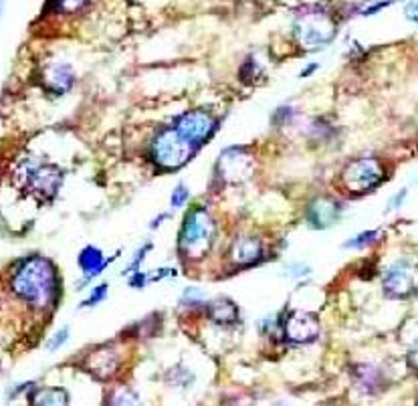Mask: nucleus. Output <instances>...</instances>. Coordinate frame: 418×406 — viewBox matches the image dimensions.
Masks as SVG:
<instances>
[{"label":"nucleus","mask_w":418,"mask_h":406,"mask_svg":"<svg viewBox=\"0 0 418 406\" xmlns=\"http://www.w3.org/2000/svg\"><path fill=\"white\" fill-rule=\"evenodd\" d=\"M11 287L31 308H51L59 293V277L53 263L41 255L29 257L18 263L11 277Z\"/></svg>","instance_id":"nucleus-1"},{"label":"nucleus","mask_w":418,"mask_h":406,"mask_svg":"<svg viewBox=\"0 0 418 406\" xmlns=\"http://www.w3.org/2000/svg\"><path fill=\"white\" fill-rule=\"evenodd\" d=\"M15 182L25 192L48 202L57 196L63 184V172L57 166L45 162L43 158L32 156L16 164Z\"/></svg>","instance_id":"nucleus-2"},{"label":"nucleus","mask_w":418,"mask_h":406,"mask_svg":"<svg viewBox=\"0 0 418 406\" xmlns=\"http://www.w3.org/2000/svg\"><path fill=\"white\" fill-rule=\"evenodd\" d=\"M216 237V225L214 218L209 212L200 207L190 209L184 223H182V230L178 237V249L186 259L198 261L209 255Z\"/></svg>","instance_id":"nucleus-3"},{"label":"nucleus","mask_w":418,"mask_h":406,"mask_svg":"<svg viewBox=\"0 0 418 406\" xmlns=\"http://www.w3.org/2000/svg\"><path fill=\"white\" fill-rule=\"evenodd\" d=\"M196 152H198V146L188 142L176 128H168L154 138L150 146V158L158 168L170 172L190 162Z\"/></svg>","instance_id":"nucleus-4"},{"label":"nucleus","mask_w":418,"mask_h":406,"mask_svg":"<svg viewBox=\"0 0 418 406\" xmlns=\"http://www.w3.org/2000/svg\"><path fill=\"white\" fill-rule=\"evenodd\" d=\"M293 37L303 49L318 51L327 47L336 39V25L327 13L320 8H311L295 18Z\"/></svg>","instance_id":"nucleus-5"},{"label":"nucleus","mask_w":418,"mask_h":406,"mask_svg":"<svg viewBox=\"0 0 418 406\" xmlns=\"http://www.w3.org/2000/svg\"><path fill=\"white\" fill-rule=\"evenodd\" d=\"M386 180V168L380 158L368 156L350 162L341 172V184L352 195H366Z\"/></svg>","instance_id":"nucleus-6"},{"label":"nucleus","mask_w":418,"mask_h":406,"mask_svg":"<svg viewBox=\"0 0 418 406\" xmlns=\"http://www.w3.org/2000/svg\"><path fill=\"white\" fill-rule=\"evenodd\" d=\"M382 287L390 299H408L418 293V269L408 261L392 263L384 273Z\"/></svg>","instance_id":"nucleus-7"},{"label":"nucleus","mask_w":418,"mask_h":406,"mask_svg":"<svg viewBox=\"0 0 418 406\" xmlns=\"http://www.w3.org/2000/svg\"><path fill=\"white\" fill-rule=\"evenodd\" d=\"M172 128H176L194 146L200 148L212 138V133L218 128V122L204 110H192L180 115Z\"/></svg>","instance_id":"nucleus-8"},{"label":"nucleus","mask_w":418,"mask_h":406,"mask_svg":"<svg viewBox=\"0 0 418 406\" xmlns=\"http://www.w3.org/2000/svg\"><path fill=\"white\" fill-rule=\"evenodd\" d=\"M253 172V158L242 148H228L221 154L216 164V174L225 184H239Z\"/></svg>","instance_id":"nucleus-9"},{"label":"nucleus","mask_w":418,"mask_h":406,"mask_svg":"<svg viewBox=\"0 0 418 406\" xmlns=\"http://www.w3.org/2000/svg\"><path fill=\"white\" fill-rule=\"evenodd\" d=\"M283 334L291 343H309L320 336V320L309 311H293L283 324Z\"/></svg>","instance_id":"nucleus-10"},{"label":"nucleus","mask_w":418,"mask_h":406,"mask_svg":"<svg viewBox=\"0 0 418 406\" xmlns=\"http://www.w3.org/2000/svg\"><path fill=\"white\" fill-rule=\"evenodd\" d=\"M339 214L341 209L336 200H327V198L313 200L307 207V223L313 228H327L338 223Z\"/></svg>","instance_id":"nucleus-11"},{"label":"nucleus","mask_w":418,"mask_h":406,"mask_svg":"<svg viewBox=\"0 0 418 406\" xmlns=\"http://www.w3.org/2000/svg\"><path fill=\"white\" fill-rule=\"evenodd\" d=\"M43 83L48 91L63 96L67 91H71V87L75 83V71L69 63H51L43 71Z\"/></svg>","instance_id":"nucleus-12"},{"label":"nucleus","mask_w":418,"mask_h":406,"mask_svg":"<svg viewBox=\"0 0 418 406\" xmlns=\"http://www.w3.org/2000/svg\"><path fill=\"white\" fill-rule=\"evenodd\" d=\"M263 255H265V249L257 237H239L230 244V261L239 267L255 265L263 259Z\"/></svg>","instance_id":"nucleus-13"},{"label":"nucleus","mask_w":418,"mask_h":406,"mask_svg":"<svg viewBox=\"0 0 418 406\" xmlns=\"http://www.w3.org/2000/svg\"><path fill=\"white\" fill-rule=\"evenodd\" d=\"M119 255L122 253H117V255H113L110 259H105V255H103V251L99 247L87 244V247L81 249L79 257H77V265H79V269L83 271V275L87 277V279H93V277L101 275L107 269V265H112Z\"/></svg>","instance_id":"nucleus-14"},{"label":"nucleus","mask_w":418,"mask_h":406,"mask_svg":"<svg viewBox=\"0 0 418 406\" xmlns=\"http://www.w3.org/2000/svg\"><path fill=\"white\" fill-rule=\"evenodd\" d=\"M207 313L212 322L223 325H230L235 322H239V308L233 299L228 297H218V299H212L209 301V308H207Z\"/></svg>","instance_id":"nucleus-15"},{"label":"nucleus","mask_w":418,"mask_h":406,"mask_svg":"<svg viewBox=\"0 0 418 406\" xmlns=\"http://www.w3.org/2000/svg\"><path fill=\"white\" fill-rule=\"evenodd\" d=\"M29 402L37 406H63L69 405V394L63 388H39L37 392L29 394Z\"/></svg>","instance_id":"nucleus-16"},{"label":"nucleus","mask_w":418,"mask_h":406,"mask_svg":"<svg viewBox=\"0 0 418 406\" xmlns=\"http://www.w3.org/2000/svg\"><path fill=\"white\" fill-rule=\"evenodd\" d=\"M355 384L366 394H376L382 386V374L376 366H370V364L358 366L355 368Z\"/></svg>","instance_id":"nucleus-17"},{"label":"nucleus","mask_w":418,"mask_h":406,"mask_svg":"<svg viewBox=\"0 0 418 406\" xmlns=\"http://www.w3.org/2000/svg\"><path fill=\"white\" fill-rule=\"evenodd\" d=\"M115 362H117V358H115L112 350H99L91 356L89 366H91V372L99 376V378H110L115 372V368H117Z\"/></svg>","instance_id":"nucleus-18"},{"label":"nucleus","mask_w":418,"mask_h":406,"mask_svg":"<svg viewBox=\"0 0 418 406\" xmlns=\"http://www.w3.org/2000/svg\"><path fill=\"white\" fill-rule=\"evenodd\" d=\"M376 239H378V230H364V233L352 237L350 241H346L344 247H346V249H352V251H360V249H364V247L374 243Z\"/></svg>","instance_id":"nucleus-19"},{"label":"nucleus","mask_w":418,"mask_h":406,"mask_svg":"<svg viewBox=\"0 0 418 406\" xmlns=\"http://www.w3.org/2000/svg\"><path fill=\"white\" fill-rule=\"evenodd\" d=\"M89 0H51V6L57 11V13H63V15H71V13H77L81 11Z\"/></svg>","instance_id":"nucleus-20"},{"label":"nucleus","mask_w":418,"mask_h":406,"mask_svg":"<svg viewBox=\"0 0 418 406\" xmlns=\"http://www.w3.org/2000/svg\"><path fill=\"white\" fill-rule=\"evenodd\" d=\"M107 292H110L107 283H101V285H97L96 289L89 293V297H87L85 301H81L79 308H93V306H97V303H101V301L107 297Z\"/></svg>","instance_id":"nucleus-21"},{"label":"nucleus","mask_w":418,"mask_h":406,"mask_svg":"<svg viewBox=\"0 0 418 406\" xmlns=\"http://www.w3.org/2000/svg\"><path fill=\"white\" fill-rule=\"evenodd\" d=\"M150 249H152V243H145L138 249V253L133 255V259H131V263H129V267L124 271L126 275H128V273H136V271H140V267H142V263H144V259L148 257Z\"/></svg>","instance_id":"nucleus-22"},{"label":"nucleus","mask_w":418,"mask_h":406,"mask_svg":"<svg viewBox=\"0 0 418 406\" xmlns=\"http://www.w3.org/2000/svg\"><path fill=\"white\" fill-rule=\"evenodd\" d=\"M188 198H190V190H188L184 184H178L176 188H174V192H172V196H170V207H172V209H180L182 204L188 202Z\"/></svg>","instance_id":"nucleus-23"},{"label":"nucleus","mask_w":418,"mask_h":406,"mask_svg":"<svg viewBox=\"0 0 418 406\" xmlns=\"http://www.w3.org/2000/svg\"><path fill=\"white\" fill-rule=\"evenodd\" d=\"M207 301V295L202 289H186L184 295H182V306H200V303H204Z\"/></svg>","instance_id":"nucleus-24"},{"label":"nucleus","mask_w":418,"mask_h":406,"mask_svg":"<svg viewBox=\"0 0 418 406\" xmlns=\"http://www.w3.org/2000/svg\"><path fill=\"white\" fill-rule=\"evenodd\" d=\"M69 340V329L65 327V329H59V332H55L53 336H51V340H48L47 348L51 352H55V350H59L61 346H65Z\"/></svg>","instance_id":"nucleus-25"},{"label":"nucleus","mask_w":418,"mask_h":406,"mask_svg":"<svg viewBox=\"0 0 418 406\" xmlns=\"http://www.w3.org/2000/svg\"><path fill=\"white\" fill-rule=\"evenodd\" d=\"M396 0H380V2H376V4H370L368 8H364L362 11V15L364 17H370V15H378V13H382L384 8H388V6H392Z\"/></svg>","instance_id":"nucleus-26"},{"label":"nucleus","mask_w":418,"mask_h":406,"mask_svg":"<svg viewBox=\"0 0 418 406\" xmlns=\"http://www.w3.org/2000/svg\"><path fill=\"white\" fill-rule=\"evenodd\" d=\"M148 283H150V275H145V273H142V271L131 273V277H129V281H128L129 287H136V289L144 287V285H148Z\"/></svg>","instance_id":"nucleus-27"},{"label":"nucleus","mask_w":418,"mask_h":406,"mask_svg":"<svg viewBox=\"0 0 418 406\" xmlns=\"http://www.w3.org/2000/svg\"><path fill=\"white\" fill-rule=\"evenodd\" d=\"M404 17L408 18L410 22H414L418 27V0H412V2H408L406 4V8H404Z\"/></svg>","instance_id":"nucleus-28"},{"label":"nucleus","mask_w":418,"mask_h":406,"mask_svg":"<svg viewBox=\"0 0 418 406\" xmlns=\"http://www.w3.org/2000/svg\"><path fill=\"white\" fill-rule=\"evenodd\" d=\"M309 273V267L307 265H289L287 269V275L289 277H301Z\"/></svg>","instance_id":"nucleus-29"},{"label":"nucleus","mask_w":418,"mask_h":406,"mask_svg":"<svg viewBox=\"0 0 418 406\" xmlns=\"http://www.w3.org/2000/svg\"><path fill=\"white\" fill-rule=\"evenodd\" d=\"M408 364H410L414 370H418V338L417 341L412 343V348L408 350Z\"/></svg>","instance_id":"nucleus-30"},{"label":"nucleus","mask_w":418,"mask_h":406,"mask_svg":"<svg viewBox=\"0 0 418 406\" xmlns=\"http://www.w3.org/2000/svg\"><path fill=\"white\" fill-rule=\"evenodd\" d=\"M404 198H406V190H400L398 195L392 198V204H390V209H398V207L403 204Z\"/></svg>","instance_id":"nucleus-31"},{"label":"nucleus","mask_w":418,"mask_h":406,"mask_svg":"<svg viewBox=\"0 0 418 406\" xmlns=\"http://www.w3.org/2000/svg\"><path fill=\"white\" fill-rule=\"evenodd\" d=\"M318 69H320V65H318V63H309V65H307L306 69L299 73V75H301V77H309V75H313V71H318Z\"/></svg>","instance_id":"nucleus-32"},{"label":"nucleus","mask_w":418,"mask_h":406,"mask_svg":"<svg viewBox=\"0 0 418 406\" xmlns=\"http://www.w3.org/2000/svg\"><path fill=\"white\" fill-rule=\"evenodd\" d=\"M166 218H168V214H160V216H156V221H154V223H152L150 227H152V228H158V225H160V223H164Z\"/></svg>","instance_id":"nucleus-33"},{"label":"nucleus","mask_w":418,"mask_h":406,"mask_svg":"<svg viewBox=\"0 0 418 406\" xmlns=\"http://www.w3.org/2000/svg\"><path fill=\"white\" fill-rule=\"evenodd\" d=\"M2 6H4V0H0V13H2Z\"/></svg>","instance_id":"nucleus-34"}]
</instances>
